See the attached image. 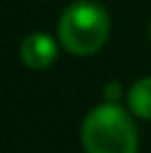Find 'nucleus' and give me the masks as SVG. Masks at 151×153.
I'll use <instances>...</instances> for the list:
<instances>
[{
	"instance_id": "f257e3e1",
	"label": "nucleus",
	"mask_w": 151,
	"mask_h": 153,
	"mask_svg": "<svg viewBox=\"0 0 151 153\" xmlns=\"http://www.w3.org/2000/svg\"><path fill=\"white\" fill-rule=\"evenodd\" d=\"M82 146L87 153H136L138 131L129 113L116 102L98 104L82 122Z\"/></svg>"
},
{
	"instance_id": "f03ea898",
	"label": "nucleus",
	"mask_w": 151,
	"mask_h": 153,
	"mask_svg": "<svg viewBox=\"0 0 151 153\" xmlns=\"http://www.w3.org/2000/svg\"><path fill=\"white\" fill-rule=\"evenodd\" d=\"M58 36L67 51L91 56L109 38V13L96 0H76L65 9L58 22Z\"/></svg>"
},
{
	"instance_id": "7ed1b4c3",
	"label": "nucleus",
	"mask_w": 151,
	"mask_h": 153,
	"mask_svg": "<svg viewBox=\"0 0 151 153\" xmlns=\"http://www.w3.org/2000/svg\"><path fill=\"white\" fill-rule=\"evenodd\" d=\"M20 58L33 71L49 69L58 58V45L47 31H33L20 45Z\"/></svg>"
},
{
	"instance_id": "20e7f679",
	"label": "nucleus",
	"mask_w": 151,
	"mask_h": 153,
	"mask_svg": "<svg viewBox=\"0 0 151 153\" xmlns=\"http://www.w3.org/2000/svg\"><path fill=\"white\" fill-rule=\"evenodd\" d=\"M129 109L142 120H151V78H142L127 93Z\"/></svg>"
},
{
	"instance_id": "39448f33",
	"label": "nucleus",
	"mask_w": 151,
	"mask_h": 153,
	"mask_svg": "<svg viewBox=\"0 0 151 153\" xmlns=\"http://www.w3.org/2000/svg\"><path fill=\"white\" fill-rule=\"evenodd\" d=\"M105 96H107V102H116V100H118V96H120V89H118L116 82H111V84L105 89Z\"/></svg>"
},
{
	"instance_id": "423d86ee",
	"label": "nucleus",
	"mask_w": 151,
	"mask_h": 153,
	"mask_svg": "<svg viewBox=\"0 0 151 153\" xmlns=\"http://www.w3.org/2000/svg\"><path fill=\"white\" fill-rule=\"evenodd\" d=\"M149 29H151V27H149Z\"/></svg>"
}]
</instances>
